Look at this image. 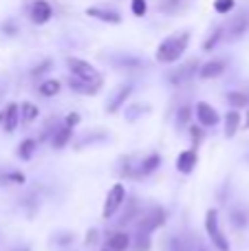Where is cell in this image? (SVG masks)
<instances>
[{"label": "cell", "mask_w": 249, "mask_h": 251, "mask_svg": "<svg viewBox=\"0 0 249 251\" xmlns=\"http://www.w3.org/2000/svg\"><path fill=\"white\" fill-rule=\"evenodd\" d=\"M126 185L124 183H113V185L108 187V192H106L104 196V205H101V218L104 221H110V218L115 216V214L119 212V209L124 207V203H126Z\"/></svg>", "instance_id": "5b68a950"}, {"label": "cell", "mask_w": 249, "mask_h": 251, "mask_svg": "<svg viewBox=\"0 0 249 251\" xmlns=\"http://www.w3.org/2000/svg\"><path fill=\"white\" fill-rule=\"evenodd\" d=\"M203 227H205V234L207 238H210V243L214 245L216 251H229V240L227 236H225V231L221 229V221H219V209L216 207H210L205 212V223H203Z\"/></svg>", "instance_id": "3957f363"}, {"label": "cell", "mask_w": 249, "mask_h": 251, "mask_svg": "<svg viewBox=\"0 0 249 251\" xmlns=\"http://www.w3.org/2000/svg\"><path fill=\"white\" fill-rule=\"evenodd\" d=\"M197 165H199V150L197 148H185V150H181L174 159L176 172L183 174V176L192 174L194 170H197Z\"/></svg>", "instance_id": "ba28073f"}, {"label": "cell", "mask_w": 249, "mask_h": 251, "mask_svg": "<svg viewBox=\"0 0 249 251\" xmlns=\"http://www.w3.org/2000/svg\"><path fill=\"white\" fill-rule=\"evenodd\" d=\"M29 18L33 25H47V22L53 18L51 2H47V0H35V2L29 7Z\"/></svg>", "instance_id": "4fadbf2b"}, {"label": "cell", "mask_w": 249, "mask_h": 251, "mask_svg": "<svg viewBox=\"0 0 249 251\" xmlns=\"http://www.w3.org/2000/svg\"><path fill=\"white\" fill-rule=\"evenodd\" d=\"M241 128H245V130H249V106L245 108V119H243V126Z\"/></svg>", "instance_id": "60d3db41"}, {"label": "cell", "mask_w": 249, "mask_h": 251, "mask_svg": "<svg viewBox=\"0 0 249 251\" xmlns=\"http://www.w3.org/2000/svg\"><path fill=\"white\" fill-rule=\"evenodd\" d=\"M225 69H227V62L225 60H210V62H205V64L199 66L197 75L201 79H216L225 73Z\"/></svg>", "instance_id": "9a60e30c"}, {"label": "cell", "mask_w": 249, "mask_h": 251, "mask_svg": "<svg viewBox=\"0 0 249 251\" xmlns=\"http://www.w3.org/2000/svg\"><path fill=\"white\" fill-rule=\"evenodd\" d=\"M241 126H243V115L238 113V110L229 108L227 113H225V117H223V134H225V139L236 137L238 130H241Z\"/></svg>", "instance_id": "5bb4252c"}, {"label": "cell", "mask_w": 249, "mask_h": 251, "mask_svg": "<svg viewBox=\"0 0 249 251\" xmlns=\"http://www.w3.org/2000/svg\"><path fill=\"white\" fill-rule=\"evenodd\" d=\"M225 100H227L229 108H234V110H241V108H247L249 106V95L243 91H229L227 95H225Z\"/></svg>", "instance_id": "d4e9b609"}, {"label": "cell", "mask_w": 249, "mask_h": 251, "mask_svg": "<svg viewBox=\"0 0 249 251\" xmlns=\"http://www.w3.org/2000/svg\"><path fill=\"white\" fill-rule=\"evenodd\" d=\"M132 84H119L117 88H115V93L110 95V100H108V104H106V113L108 115H117L119 110L126 106V101L130 100V95H132Z\"/></svg>", "instance_id": "30bf717a"}, {"label": "cell", "mask_w": 249, "mask_h": 251, "mask_svg": "<svg viewBox=\"0 0 249 251\" xmlns=\"http://www.w3.org/2000/svg\"><path fill=\"white\" fill-rule=\"evenodd\" d=\"M18 106H20V124L29 126V124L38 122L40 108L33 104V101H22V104H18Z\"/></svg>", "instance_id": "7402d4cb"}, {"label": "cell", "mask_w": 249, "mask_h": 251, "mask_svg": "<svg viewBox=\"0 0 249 251\" xmlns=\"http://www.w3.org/2000/svg\"><path fill=\"white\" fill-rule=\"evenodd\" d=\"M51 69H53V60H42L40 64H35L33 69H31V77H42V75H47Z\"/></svg>", "instance_id": "8d00e7d4"}, {"label": "cell", "mask_w": 249, "mask_h": 251, "mask_svg": "<svg viewBox=\"0 0 249 251\" xmlns=\"http://www.w3.org/2000/svg\"><path fill=\"white\" fill-rule=\"evenodd\" d=\"M229 225L238 231L247 229L249 227V212L245 207H232L229 209Z\"/></svg>", "instance_id": "44dd1931"}, {"label": "cell", "mask_w": 249, "mask_h": 251, "mask_svg": "<svg viewBox=\"0 0 249 251\" xmlns=\"http://www.w3.org/2000/svg\"><path fill=\"white\" fill-rule=\"evenodd\" d=\"M66 84H69V88H71L73 93H79V95H86V97L100 95L101 88H104V84H88V82H82V79L73 77V75L66 79Z\"/></svg>", "instance_id": "2e32d148"}, {"label": "cell", "mask_w": 249, "mask_h": 251, "mask_svg": "<svg viewBox=\"0 0 249 251\" xmlns=\"http://www.w3.org/2000/svg\"><path fill=\"white\" fill-rule=\"evenodd\" d=\"M236 7V0H214V11L219 16H227L232 13V9Z\"/></svg>", "instance_id": "e575fe53"}, {"label": "cell", "mask_w": 249, "mask_h": 251, "mask_svg": "<svg viewBox=\"0 0 249 251\" xmlns=\"http://www.w3.org/2000/svg\"><path fill=\"white\" fill-rule=\"evenodd\" d=\"M71 141H73V128H69V126L62 124L53 130V134H51V148L53 150H64Z\"/></svg>", "instance_id": "ac0fdd59"}, {"label": "cell", "mask_w": 249, "mask_h": 251, "mask_svg": "<svg viewBox=\"0 0 249 251\" xmlns=\"http://www.w3.org/2000/svg\"><path fill=\"white\" fill-rule=\"evenodd\" d=\"M144 207H141V201L137 196H126V203H124V212H122V218L117 221V227L124 229L128 225H135L137 218L141 216Z\"/></svg>", "instance_id": "9c48e42d"}, {"label": "cell", "mask_w": 249, "mask_h": 251, "mask_svg": "<svg viewBox=\"0 0 249 251\" xmlns=\"http://www.w3.org/2000/svg\"><path fill=\"white\" fill-rule=\"evenodd\" d=\"M197 251H205V249H197Z\"/></svg>", "instance_id": "f6af8a7d"}, {"label": "cell", "mask_w": 249, "mask_h": 251, "mask_svg": "<svg viewBox=\"0 0 249 251\" xmlns=\"http://www.w3.org/2000/svg\"><path fill=\"white\" fill-rule=\"evenodd\" d=\"M0 185H13V187H22L26 185V174L20 170H9V172L0 174Z\"/></svg>", "instance_id": "603a6c76"}, {"label": "cell", "mask_w": 249, "mask_h": 251, "mask_svg": "<svg viewBox=\"0 0 249 251\" xmlns=\"http://www.w3.org/2000/svg\"><path fill=\"white\" fill-rule=\"evenodd\" d=\"M2 31H7V35H16V25H11V22H7V25H2Z\"/></svg>", "instance_id": "ab89813d"}, {"label": "cell", "mask_w": 249, "mask_h": 251, "mask_svg": "<svg viewBox=\"0 0 249 251\" xmlns=\"http://www.w3.org/2000/svg\"><path fill=\"white\" fill-rule=\"evenodd\" d=\"M163 163V156L159 152H148L146 156H141L139 163H137V181L139 178H146L150 174H154Z\"/></svg>", "instance_id": "8fae6325"}, {"label": "cell", "mask_w": 249, "mask_h": 251, "mask_svg": "<svg viewBox=\"0 0 249 251\" xmlns=\"http://www.w3.org/2000/svg\"><path fill=\"white\" fill-rule=\"evenodd\" d=\"M60 91H62V82H60V79H55V77L44 79V82H40V86H38V93L42 97H47V100L60 95Z\"/></svg>", "instance_id": "cb8c5ba5"}, {"label": "cell", "mask_w": 249, "mask_h": 251, "mask_svg": "<svg viewBox=\"0 0 249 251\" xmlns=\"http://www.w3.org/2000/svg\"><path fill=\"white\" fill-rule=\"evenodd\" d=\"M104 243H106V249L110 251H128L132 243V234H128L126 229H115L110 234H106Z\"/></svg>", "instance_id": "7c38bea8"}, {"label": "cell", "mask_w": 249, "mask_h": 251, "mask_svg": "<svg viewBox=\"0 0 249 251\" xmlns=\"http://www.w3.org/2000/svg\"><path fill=\"white\" fill-rule=\"evenodd\" d=\"M101 251H110V249H106V247H104V249H101Z\"/></svg>", "instance_id": "ee69618b"}, {"label": "cell", "mask_w": 249, "mask_h": 251, "mask_svg": "<svg viewBox=\"0 0 249 251\" xmlns=\"http://www.w3.org/2000/svg\"><path fill=\"white\" fill-rule=\"evenodd\" d=\"M188 134H190V141H192V148H197L199 150V146L205 141V128L199 126V124H190L188 126Z\"/></svg>", "instance_id": "83f0119b"}, {"label": "cell", "mask_w": 249, "mask_h": 251, "mask_svg": "<svg viewBox=\"0 0 249 251\" xmlns=\"http://www.w3.org/2000/svg\"><path fill=\"white\" fill-rule=\"evenodd\" d=\"M66 66H69L71 75H73V77H77V79H82V82H88V84H104V77H101V73H100V71H97L88 60H82V57L69 55V57H66Z\"/></svg>", "instance_id": "277c9868"}, {"label": "cell", "mask_w": 249, "mask_h": 251, "mask_svg": "<svg viewBox=\"0 0 249 251\" xmlns=\"http://www.w3.org/2000/svg\"><path fill=\"white\" fill-rule=\"evenodd\" d=\"M130 249L132 251H150L152 249V236L144 234V231H135V234H132Z\"/></svg>", "instance_id": "484cf974"}, {"label": "cell", "mask_w": 249, "mask_h": 251, "mask_svg": "<svg viewBox=\"0 0 249 251\" xmlns=\"http://www.w3.org/2000/svg\"><path fill=\"white\" fill-rule=\"evenodd\" d=\"M86 16L88 18H95L100 22H106V25H119L122 22V16L113 9H104V7H88L86 9Z\"/></svg>", "instance_id": "d6986e66"}, {"label": "cell", "mask_w": 249, "mask_h": 251, "mask_svg": "<svg viewBox=\"0 0 249 251\" xmlns=\"http://www.w3.org/2000/svg\"><path fill=\"white\" fill-rule=\"evenodd\" d=\"M100 234H101V231L97 229V227H91V229H86V236H84V245H86V247H95V245L101 240Z\"/></svg>", "instance_id": "74e56055"}, {"label": "cell", "mask_w": 249, "mask_h": 251, "mask_svg": "<svg viewBox=\"0 0 249 251\" xmlns=\"http://www.w3.org/2000/svg\"><path fill=\"white\" fill-rule=\"evenodd\" d=\"M18 126H20V106L16 104V101H11V104L4 106V122H2V130L7 134H13L18 130Z\"/></svg>", "instance_id": "e0dca14e"}, {"label": "cell", "mask_w": 249, "mask_h": 251, "mask_svg": "<svg viewBox=\"0 0 249 251\" xmlns=\"http://www.w3.org/2000/svg\"><path fill=\"white\" fill-rule=\"evenodd\" d=\"M130 11L135 18H144L148 13V0H130Z\"/></svg>", "instance_id": "d590c367"}, {"label": "cell", "mask_w": 249, "mask_h": 251, "mask_svg": "<svg viewBox=\"0 0 249 251\" xmlns=\"http://www.w3.org/2000/svg\"><path fill=\"white\" fill-rule=\"evenodd\" d=\"M38 146H40V141L38 139H33V137L22 139V141L18 143V148H16V156L20 161H31L35 156V152H38Z\"/></svg>", "instance_id": "ffe728a7"}, {"label": "cell", "mask_w": 249, "mask_h": 251, "mask_svg": "<svg viewBox=\"0 0 249 251\" xmlns=\"http://www.w3.org/2000/svg\"><path fill=\"white\" fill-rule=\"evenodd\" d=\"M150 106L148 104H132L126 108V122H137L144 113H148Z\"/></svg>", "instance_id": "f546056e"}, {"label": "cell", "mask_w": 249, "mask_h": 251, "mask_svg": "<svg viewBox=\"0 0 249 251\" xmlns=\"http://www.w3.org/2000/svg\"><path fill=\"white\" fill-rule=\"evenodd\" d=\"M79 124H82V115L75 113V110H73V113H69V115L64 117V126H69V128H73V130L77 128Z\"/></svg>", "instance_id": "f35d334b"}, {"label": "cell", "mask_w": 249, "mask_h": 251, "mask_svg": "<svg viewBox=\"0 0 249 251\" xmlns=\"http://www.w3.org/2000/svg\"><path fill=\"white\" fill-rule=\"evenodd\" d=\"M192 117H194V110L192 106H181L179 110H176V128H188L190 124H192Z\"/></svg>", "instance_id": "f1b7e54d"}, {"label": "cell", "mask_w": 249, "mask_h": 251, "mask_svg": "<svg viewBox=\"0 0 249 251\" xmlns=\"http://www.w3.org/2000/svg\"><path fill=\"white\" fill-rule=\"evenodd\" d=\"M106 139H108V134H106V132H95V134H86V137H84L82 141L77 143V150H82V148H86L88 143H91V146H95V143H101V141H106Z\"/></svg>", "instance_id": "d6a6232c"}, {"label": "cell", "mask_w": 249, "mask_h": 251, "mask_svg": "<svg viewBox=\"0 0 249 251\" xmlns=\"http://www.w3.org/2000/svg\"><path fill=\"white\" fill-rule=\"evenodd\" d=\"M13 251H31V247H29V245H22V247H16Z\"/></svg>", "instance_id": "b9f144b4"}, {"label": "cell", "mask_w": 249, "mask_h": 251, "mask_svg": "<svg viewBox=\"0 0 249 251\" xmlns=\"http://www.w3.org/2000/svg\"><path fill=\"white\" fill-rule=\"evenodd\" d=\"M199 66H201V62H199V60L185 62V64H181L179 69H174L172 73H168V82H170L172 86H181V84L190 82L192 77H197Z\"/></svg>", "instance_id": "52a82bcc"}, {"label": "cell", "mask_w": 249, "mask_h": 251, "mask_svg": "<svg viewBox=\"0 0 249 251\" xmlns=\"http://www.w3.org/2000/svg\"><path fill=\"white\" fill-rule=\"evenodd\" d=\"M229 40H238V38H243V33L247 31V16H238L236 20L229 25Z\"/></svg>", "instance_id": "4316f807"}, {"label": "cell", "mask_w": 249, "mask_h": 251, "mask_svg": "<svg viewBox=\"0 0 249 251\" xmlns=\"http://www.w3.org/2000/svg\"><path fill=\"white\" fill-rule=\"evenodd\" d=\"M2 122H4V108L0 110V126H2Z\"/></svg>", "instance_id": "7bdbcfd3"}, {"label": "cell", "mask_w": 249, "mask_h": 251, "mask_svg": "<svg viewBox=\"0 0 249 251\" xmlns=\"http://www.w3.org/2000/svg\"><path fill=\"white\" fill-rule=\"evenodd\" d=\"M221 40H223V29L219 26V29H214V33H210V38L203 42V51H207V53L214 51V47L221 42Z\"/></svg>", "instance_id": "836d02e7"}, {"label": "cell", "mask_w": 249, "mask_h": 251, "mask_svg": "<svg viewBox=\"0 0 249 251\" xmlns=\"http://www.w3.org/2000/svg\"><path fill=\"white\" fill-rule=\"evenodd\" d=\"M20 207H25L29 216H31V214H35V212H38V207H40L38 194H26L25 199H20Z\"/></svg>", "instance_id": "4dcf8cb0"}, {"label": "cell", "mask_w": 249, "mask_h": 251, "mask_svg": "<svg viewBox=\"0 0 249 251\" xmlns=\"http://www.w3.org/2000/svg\"><path fill=\"white\" fill-rule=\"evenodd\" d=\"M166 223H168V209L163 205H152V207L141 212V216L135 223V229L144 231V234H152V231L166 227Z\"/></svg>", "instance_id": "7a4b0ae2"}, {"label": "cell", "mask_w": 249, "mask_h": 251, "mask_svg": "<svg viewBox=\"0 0 249 251\" xmlns=\"http://www.w3.org/2000/svg\"><path fill=\"white\" fill-rule=\"evenodd\" d=\"M190 47V31H181V33H172L159 42L157 51H154V60L159 64H176L183 57V53Z\"/></svg>", "instance_id": "6da1fadb"}, {"label": "cell", "mask_w": 249, "mask_h": 251, "mask_svg": "<svg viewBox=\"0 0 249 251\" xmlns=\"http://www.w3.org/2000/svg\"><path fill=\"white\" fill-rule=\"evenodd\" d=\"M194 110V117H197V124L203 126V128H216V126L221 124V115L219 110L214 108L212 104H207V101H197V104L192 106Z\"/></svg>", "instance_id": "8992f818"}, {"label": "cell", "mask_w": 249, "mask_h": 251, "mask_svg": "<svg viewBox=\"0 0 249 251\" xmlns=\"http://www.w3.org/2000/svg\"><path fill=\"white\" fill-rule=\"evenodd\" d=\"M53 243L57 247H69L75 243V234L73 231H57V234H53Z\"/></svg>", "instance_id": "1f68e13d"}]
</instances>
